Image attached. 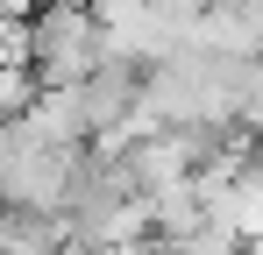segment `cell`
Returning a JSON list of instances; mask_svg holds the SVG:
<instances>
[{
	"mask_svg": "<svg viewBox=\"0 0 263 255\" xmlns=\"http://www.w3.org/2000/svg\"><path fill=\"white\" fill-rule=\"evenodd\" d=\"M242 255H263V234H242Z\"/></svg>",
	"mask_w": 263,
	"mask_h": 255,
	"instance_id": "5",
	"label": "cell"
},
{
	"mask_svg": "<svg viewBox=\"0 0 263 255\" xmlns=\"http://www.w3.org/2000/svg\"><path fill=\"white\" fill-rule=\"evenodd\" d=\"M22 128H29L36 142H92V121H86V92H79V78L36 85V99L22 107Z\"/></svg>",
	"mask_w": 263,
	"mask_h": 255,
	"instance_id": "3",
	"label": "cell"
},
{
	"mask_svg": "<svg viewBox=\"0 0 263 255\" xmlns=\"http://www.w3.org/2000/svg\"><path fill=\"white\" fill-rule=\"evenodd\" d=\"M79 92H86V121H92V135H121V128H128V114H135V92H142V57L107 50L86 78H79Z\"/></svg>",
	"mask_w": 263,
	"mask_h": 255,
	"instance_id": "2",
	"label": "cell"
},
{
	"mask_svg": "<svg viewBox=\"0 0 263 255\" xmlns=\"http://www.w3.org/2000/svg\"><path fill=\"white\" fill-rule=\"evenodd\" d=\"M164 255H242V234L228 227V220H199V227H185V234H157Z\"/></svg>",
	"mask_w": 263,
	"mask_h": 255,
	"instance_id": "4",
	"label": "cell"
},
{
	"mask_svg": "<svg viewBox=\"0 0 263 255\" xmlns=\"http://www.w3.org/2000/svg\"><path fill=\"white\" fill-rule=\"evenodd\" d=\"M22 29H29V71L43 85L86 78L92 64L107 57V22H100L92 0H36L22 14Z\"/></svg>",
	"mask_w": 263,
	"mask_h": 255,
	"instance_id": "1",
	"label": "cell"
}]
</instances>
